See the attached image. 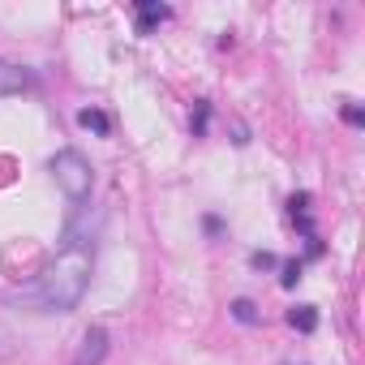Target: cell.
Masks as SVG:
<instances>
[{
  "label": "cell",
  "instance_id": "obj_1",
  "mask_svg": "<svg viewBox=\"0 0 365 365\" xmlns=\"http://www.w3.org/2000/svg\"><path fill=\"white\" fill-rule=\"evenodd\" d=\"M91 271H95V258H91L86 245L61 250V254L52 258V267L43 271V279H39V301H43V309H52V314L78 309V301H82L86 288H91Z\"/></svg>",
  "mask_w": 365,
  "mask_h": 365
},
{
  "label": "cell",
  "instance_id": "obj_2",
  "mask_svg": "<svg viewBox=\"0 0 365 365\" xmlns=\"http://www.w3.org/2000/svg\"><path fill=\"white\" fill-rule=\"evenodd\" d=\"M52 176H56V185H61L73 202H86V198H91L95 172H91V163H86L82 150H56V155H52Z\"/></svg>",
  "mask_w": 365,
  "mask_h": 365
},
{
  "label": "cell",
  "instance_id": "obj_3",
  "mask_svg": "<svg viewBox=\"0 0 365 365\" xmlns=\"http://www.w3.org/2000/svg\"><path fill=\"white\" fill-rule=\"evenodd\" d=\"M35 86V73L26 65H14V61H0V95H22Z\"/></svg>",
  "mask_w": 365,
  "mask_h": 365
},
{
  "label": "cell",
  "instance_id": "obj_4",
  "mask_svg": "<svg viewBox=\"0 0 365 365\" xmlns=\"http://www.w3.org/2000/svg\"><path fill=\"white\" fill-rule=\"evenodd\" d=\"M172 18V5H159V0H138V35H155L159 22Z\"/></svg>",
  "mask_w": 365,
  "mask_h": 365
},
{
  "label": "cell",
  "instance_id": "obj_5",
  "mask_svg": "<svg viewBox=\"0 0 365 365\" xmlns=\"http://www.w3.org/2000/svg\"><path fill=\"white\" fill-rule=\"evenodd\" d=\"M108 352V331L103 327H91L86 339H82V352H78V365H99Z\"/></svg>",
  "mask_w": 365,
  "mask_h": 365
},
{
  "label": "cell",
  "instance_id": "obj_6",
  "mask_svg": "<svg viewBox=\"0 0 365 365\" xmlns=\"http://www.w3.org/2000/svg\"><path fill=\"white\" fill-rule=\"evenodd\" d=\"M288 327L301 331V335H314V331H318V309H314V305H292V309H288Z\"/></svg>",
  "mask_w": 365,
  "mask_h": 365
},
{
  "label": "cell",
  "instance_id": "obj_7",
  "mask_svg": "<svg viewBox=\"0 0 365 365\" xmlns=\"http://www.w3.org/2000/svg\"><path fill=\"white\" fill-rule=\"evenodd\" d=\"M78 125H82L86 133H99V138L112 133V120H108V112H99V108H82V112H78Z\"/></svg>",
  "mask_w": 365,
  "mask_h": 365
},
{
  "label": "cell",
  "instance_id": "obj_8",
  "mask_svg": "<svg viewBox=\"0 0 365 365\" xmlns=\"http://www.w3.org/2000/svg\"><path fill=\"white\" fill-rule=\"evenodd\" d=\"M207 125H211V103H207V99H198V108H194V116H190L194 138H207Z\"/></svg>",
  "mask_w": 365,
  "mask_h": 365
},
{
  "label": "cell",
  "instance_id": "obj_9",
  "mask_svg": "<svg viewBox=\"0 0 365 365\" xmlns=\"http://www.w3.org/2000/svg\"><path fill=\"white\" fill-rule=\"evenodd\" d=\"M232 318L245 322V327H254V322H258V305H254L250 297H241V301H232Z\"/></svg>",
  "mask_w": 365,
  "mask_h": 365
},
{
  "label": "cell",
  "instance_id": "obj_10",
  "mask_svg": "<svg viewBox=\"0 0 365 365\" xmlns=\"http://www.w3.org/2000/svg\"><path fill=\"white\" fill-rule=\"evenodd\" d=\"M279 284H284V288H297V284H301V262H297V258H292V262H284Z\"/></svg>",
  "mask_w": 365,
  "mask_h": 365
},
{
  "label": "cell",
  "instance_id": "obj_11",
  "mask_svg": "<svg viewBox=\"0 0 365 365\" xmlns=\"http://www.w3.org/2000/svg\"><path fill=\"white\" fill-rule=\"evenodd\" d=\"M305 207H309V194H292V198H288V211H292V220H301V215H305Z\"/></svg>",
  "mask_w": 365,
  "mask_h": 365
},
{
  "label": "cell",
  "instance_id": "obj_12",
  "mask_svg": "<svg viewBox=\"0 0 365 365\" xmlns=\"http://www.w3.org/2000/svg\"><path fill=\"white\" fill-rule=\"evenodd\" d=\"M250 262H254L258 271H271V267H275V254H267V250H258V254H250Z\"/></svg>",
  "mask_w": 365,
  "mask_h": 365
},
{
  "label": "cell",
  "instance_id": "obj_13",
  "mask_svg": "<svg viewBox=\"0 0 365 365\" xmlns=\"http://www.w3.org/2000/svg\"><path fill=\"white\" fill-rule=\"evenodd\" d=\"M344 120H348V125H365V112H361L356 103H348V108H344Z\"/></svg>",
  "mask_w": 365,
  "mask_h": 365
},
{
  "label": "cell",
  "instance_id": "obj_14",
  "mask_svg": "<svg viewBox=\"0 0 365 365\" xmlns=\"http://www.w3.org/2000/svg\"><path fill=\"white\" fill-rule=\"evenodd\" d=\"M202 228H207L211 237H220V232H224V220H220V215H207V220H202Z\"/></svg>",
  "mask_w": 365,
  "mask_h": 365
}]
</instances>
